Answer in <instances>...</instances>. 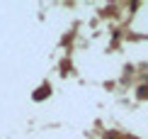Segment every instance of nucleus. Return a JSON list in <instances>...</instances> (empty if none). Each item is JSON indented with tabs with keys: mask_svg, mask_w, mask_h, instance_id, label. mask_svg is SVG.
<instances>
[{
	"mask_svg": "<svg viewBox=\"0 0 148 139\" xmlns=\"http://www.w3.org/2000/svg\"><path fill=\"white\" fill-rule=\"evenodd\" d=\"M49 93H51V88H49V85H41L39 90L34 93V100H44V98H49Z\"/></svg>",
	"mask_w": 148,
	"mask_h": 139,
	"instance_id": "f257e3e1",
	"label": "nucleus"
},
{
	"mask_svg": "<svg viewBox=\"0 0 148 139\" xmlns=\"http://www.w3.org/2000/svg\"><path fill=\"white\" fill-rule=\"evenodd\" d=\"M126 139H134V137H126Z\"/></svg>",
	"mask_w": 148,
	"mask_h": 139,
	"instance_id": "f03ea898",
	"label": "nucleus"
}]
</instances>
